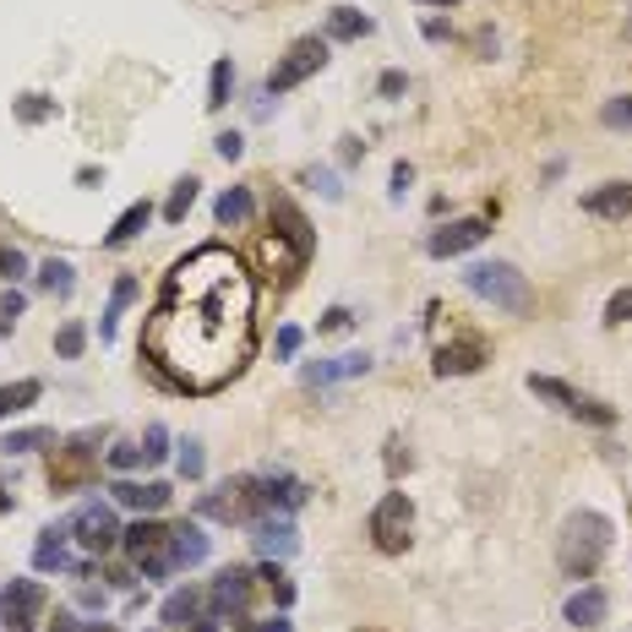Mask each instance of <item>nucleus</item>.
Masks as SVG:
<instances>
[{"label":"nucleus","instance_id":"12","mask_svg":"<svg viewBox=\"0 0 632 632\" xmlns=\"http://www.w3.org/2000/svg\"><path fill=\"white\" fill-rule=\"evenodd\" d=\"M246 605H252V572L224 568L218 578H213V589H207V611H213L218 622H241Z\"/></svg>","mask_w":632,"mask_h":632},{"label":"nucleus","instance_id":"52","mask_svg":"<svg viewBox=\"0 0 632 632\" xmlns=\"http://www.w3.org/2000/svg\"><path fill=\"white\" fill-rule=\"evenodd\" d=\"M355 159H366V142H355V136H344V164H355Z\"/></svg>","mask_w":632,"mask_h":632},{"label":"nucleus","instance_id":"48","mask_svg":"<svg viewBox=\"0 0 632 632\" xmlns=\"http://www.w3.org/2000/svg\"><path fill=\"white\" fill-rule=\"evenodd\" d=\"M409 181H415V164H404V159H398V164H393V196H404Z\"/></svg>","mask_w":632,"mask_h":632},{"label":"nucleus","instance_id":"7","mask_svg":"<svg viewBox=\"0 0 632 632\" xmlns=\"http://www.w3.org/2000/svg\"><path fill=\"white\" fill-rule=\"evenodd\" d=\"M371 546L381 557H404L409 551V529H415V502L404 491H387L377 507H371Z\"/></svg>","mask_w":632,"mask_h":632},{"label":"nucleus","instance_id":"26","mask_svg":"<svg viewBox=\"0 0 632 632\" xmlns=\"http://www.w3.org/2000/svg\"><path fill=\"white\" fill-rule=\"evenodd\" d=\"M147 224H153V207H147V202H131L126 213H121V218L110 224L104 246H110V252H121V246H131V241H136V235L147 230Z\"/></svg>","mask_w":632,"mask_h":632},{"label":"nucleus","instance_id":"31","mask_svg":"<svg viewBox=\"0 0 632 632\" xmlns=\"http://www.w3.org/2000/svg\"><path fill=\"white\" fill-rule=\"evenodd\" d=\"M230 93H235V65H230V61H213V77H207V110L218 115V110L230 104Z\"/></svg>","mask_w":632,"mask_h":632},{"label":"nucleus","instance_id":"20","mask_svg":"<svg viewBox=\"0 0 632 632\" xmlns=\"http://www.w3.org/2000/svg\"><path fill=\"white\" fill-rule=\"evenodd\" d=\"M562 616H568L572 628H600L605 616H611V600H605V589H572L568 605H562Z\"/></svg>","mask_w":632,"mask_h":632},{"label":"nucleus","instance_id":"43","mask_svg":"<svg viewBox=\"0 0 632 632\" xmlns=\"http://www.w3.org/2000/svg\"><path fill=\"white\" fill-rule=\"evenodd\" d=\"M28 273V256L11 252V246H0V278H22Z\"/></svg>","mask_w":632,"mask_h":632},{"label":"nucleus","instance_id":"38","mask_svg":"<svg viewBox=\"0 0 632 632\" xmlns=\"http://www.w3.org/2000/svg\"><path fill=\"white\" fill-rule=\"evenodd\" d=\"M142 458H147V463H164V458H170V431H164V426H147V447H142Z\"/></svg>","mask_w":632,"mask_h":632},{"label":"nucleus","instance_id":"19","mask_svg":"<svg viewBox=\"0 0 632 632\" xmlns=\"http://www.w3.org/2000/svg\"><path fill=\"white\" fill-rule=\"evenodd\" d=\"M583 213L589 218H628L632 213V181H605L583 196Z\"/></svg>","mask_w":632,"mask_h":632},{"label":"nucleus","instance_id":"34","mask_svg":"<svg viewBox=\"0 0 632 632\" xmlns=\"http://www.w3.org/2000/svg\"><path fill=\"white\" fill-rule=\"evenodd\" d=\"M50 115H55V99H44V93H22L17 99V121L22 126H44Z\"/></svg>","mask_w":632,"mask_h":632},{"label":"nucleus","instance_id":"16","mask_svg":"<svg viewBox=\"0 0 632 632\" xmlns=\"http://www.w3.org/2000/svg\"><path fill=\"white\" fill-rule=\"evenodd\" d=\"M491 360V349H486V338H452L437 349V377H469V371H480Z\"/></svg>","mask_w":632,"mask_h":632},{"label":"nucleus","instance_id":"8","mask_svg":"<svg viewBox=\"0 0 632 632\" xmlns=\"http://www.w3.org/2000/svg\"><path fill=\"white\" fill-rule=\"evenodd\" d=\"M529 393L534 398H546V404H557L562 415H572V420H589V426H616V409L611 404H600V398H589V393H578V387H568L562 377H529Z\"/></svg>","mask_w":632,"mask_h":632},{"label":"nucleus","instance_id":"42","mask_svg":"<svg viewBox=\"0 0 632 632\" xmlns=\"http://www.w3.org/2000/svg\"><path fill=\"white\" fill-rule=\"evenodd\" d=\"M605 322H611V327L632 322V289H616V295H611V306H605Z\"/></svg>","mask_w":632,"mask_h":632},{"label":"nucleus","instance_id":"22","mask_svg":"<svg viewBox=\"0 0 632 632\" xmlns=\"http://www.w3.org/2000/svg\"><path fill=\"white\" fill-rule=\"evenodd\" d=\"M170 551H175V568H196L207 562L213 540L202 534V523H170Z\"/></svg>","mask_w":632,"mask_h":632},{"label":"nucleus","instance_id":"10","mask_svg":"<svg viewBox=\"0 0 632 632\" xmlns=\"http://www.w3.org/2000/svg\"><path fill=\"white\" fill-rule=\"evenodd\" d=\"M44 605H50V589H44L39 578H11V583L0 589V628L33 632L39 616H44Z\"/></svg>","mask_w":632,"mask_h":632},{"label":"nucleus","instance_id":"24","mask_svg":"<svg viewBox=\"0 0 632 632\" xmlns=\"http://www.w3.org/2000/svg\"><path fill=\"white\" fill-rule=\"evenodd\" d=\"M202 616H207V594H202V589H175V594L164 600V628H186V622L196 628Z\"/></svg>","mask_w":632,"mask_h":632},{"label":"nucleus","instance_id":"29","mask_svg":"<svg viewBox=\"0 0 632 632\" xmlns=\"http://www.w3.org/2000/svg\"><path fill=\"white\" fill-rule=\"evenodd\" d=\"M213 218H218V224H252V191L230 186L218 202H213Z\"/></svg>","mask_w":632,"mask_h":632},{"label":"nucleus","instance_id":"49","mask_svg":"<svg viewBox=\"0 0 632 632\" xmlns=\"http://www.w3.org/2000/svg\"><path fill=\"white\" fill-rule=\"evenodd\" d=\"M295 349H300V327H284V333H278V355L289 360Z\"/></svg>","mask_w":632,"mask_h":632},{"label":"nucleus","instance_id":"23","mask_svg":"<svg viewBox=\"0 0 632 632\" xmlns=\"http://www.w3.org/2000/svg\"><path fill=\"white\" fill-rule=\"evenodd\" d=\"M371 371V355H338V360H322V366H306L300 381L306 387H327V381H344V377H366Z\"/></svg>","mask_w":632,"mask_h":632},{"label":"nucleus","instance_id":"36","mask_svg":"<svg viewBox=\"0 0 632 632\" xmlns=\"http://www.w3.org/2000/svg\"><path fill=\"white\" fill-rule=\"evenodd\" d=\"M262 583L273 589V600H278V605H295V583L284 578V568H278V562H267V568H262Z\"/></svg>","mask_w":632,"mask_h":632},{"label":"nucleus","instance_id":"9","mask_svg":"<svg viewBox=\"0 0 632 632\" xmlns=\"http://www.w3.org/2000/svg\"><path fill=\"white\" fill-rule=\"evenodd\" d=\"M327 65V39H316V33H306V39H295L284 55H278V65L267 71V93L278 99V93H289V88H300L306 77H316Z\"/></svg>","mask_w":632,"mask_h":632},{"label":"nucleus","instance_id":"40","mask_svg":"<svg viewBox=\"0 0 632 632\" xmlns=\"http://www.w3.org/2000/svg\"><path fill=\"white\" fill-rule=\"evenodd\" d=\"M355 327V312L349 306H327V316L316 322V333H349Z\"/></svg>","mask_w":632,"mask_h":632},{"label":"nucleus","instance_id":"33","mask_svg":"<svg viewBox=\"0 0 632 632\" xmlns=\"http://www.w3.org/2000/svg\"><path fill=\"white\" fill-rule=\"evenodd\" d=\"M61 442V437H55V431H50V426H28V431H11V437H6V452H39V447H55Z\"/></svg>","mask_w":632,"mask_h":632},{"label":"nucleus","instance_id":"46","mask_svg":"<svg viewBox=\"0 0 632 632\" xmlns=\"http://www.w3.org/2000/svg\"><path fill=\"white\" fill-rule=\"evenodd\" d=\"M312 181L322 186V196H327V202H338V196H344V186H338V175H333V170H312Z\"/></svg>","mask_w":632,"mask_h":632},{"label":"nucleus","instance_id":"6","mask_svg":"<svg viewBox=\"0 0 632 632\" xmlns=\"http://www.w3.org/2000/svg\"><path fill=\"white\" fill-rule=\"evenodd\" d=\"M121 546H126V557L142 568V578H170L175 568V551H170V523H159V518H136L126 534H121Z\"/></svg>","mask_w":632,"mask_h":632},{"label":"nucleus","instance_id":"37","mask_svg":"<svg viewBox=\"0 0 632 632\" xmlns=\"http://www.w3.org/2000/svg\"><path fill=\"white\" fill-rule=\"evenodd\" d=\"M600 121H605V126H616V131H632V93H628V99H611V104L600 110Z\"/></svg>","mask_w":632,"mask_h":632},{"label":"nucleus","instance_id":"51","mask_svg":"<svg viewBox=\"0 0 632 632\" xmlns=\"http://www.w3.org/2000/svg\"><path fill=\"white\" fill-rule=\"evenodd\" d=\"M426 39H431V44H442V39H452V28H447L442 17H431V22H426Z\"/></svg>","mask_w":632,"mask_h":632},{"label":"nucleus","instance_id":"50","mask_svg":"<svg viewBox=\"0 0 632 632\" xmlns=\"http://www.w3.org/2000/svg\"><path fill=\"white\" fill-rule=\"evenodd\" d=\"M50 628H55V632H93L88 622H77L71 611H55V622H50Z\"/></svg>","mask_w":632,"mask_h":632},{"label":"nucleus","instance_id":"3","mask_svg":"<svg viewBox=\"0 0 632 632\" xmlns=\"http://www.w3.org/2000/svg\"><path fill=\"white\" fill-rule=\"evenodd\" d=\"M463 284L480 295V300H491V306H502V312L523 316L534 306V295H529V284H523V273L512 267V262H475L469 273H463Z\"/></svg>","mask_w":632,"mask_h":632},{"label":"nucleus","instance_id":"32","mask_svg":"<svg viewBox=\"0 0 632 632\" xmlns=\"http://www.w3.org/2000/svg\"><path fill=\"white\" fill-rule=\"evenodd\" d=\"M196 175H186V181H175V191H170V202H164V224H186L191 202H196Z\"/></svg>","mask_w":632,"mask_h":632},{"label":"nucleus","instance_id":"2","mask_svg":"<svg viewBox=\"0 0 632 632\" xmlns=\"http://www.w3.org/2000/svg\"><path fill=\"white\" fill-rule=\"evenodd\" d=\"M611 551V518L605 512H572L557 534V568L568 578H594Z\"/></svg>","mask_w":632,"mask_h":632},{"label":"nucleus","instance_id":"28","mask_svg":"<svg viewBox=\"0 0 632 632\" xmlns=\"http://www.w3.org/2000/svg\"><path fill=\"white\" fill-rule=\"evenodd\" d=\"M39 398H44V381H39V377L6 381V387H0V420H6V415H17V409H28V404H39Z\"/></svg>","mask_w":632,"mask_h":632},{"label":"nucleus","instance_id":"17","mask_svg":"<svg viewBox=\"0 0 632 632\" xmlns=\"http://www.w3.org/2000/svg\"><path fill=\"white\" fill-rule=\"evenodd\" d=\"M273 224H278L273 235H278V241H289V246H295L300 256H312V252H316L312 224H306V213H300V207H295L289 196H273Z\"/></svg>","mask_w":632,"mask_h":632},{"label":"nucleus","instance_id":"55","mask_svg":"<svg viewBox=\"0 0 632 632\" xmlns=\"http://www.w3.org/2000/svg\"><path fill=\"white\" fill-rule=\"evenodd\" d=\"M6 507H11V497H6V491H0V512H6Z\"/></svg>","mask_w":632,"mask_h":632},{"label":"nucleus","instance_id":"11","mask_svg":"<svg viewBox=\"0 0 632 632\" xmlns=\"http://www.w3.org/2000/svg\"><path fill=\"white\" fill-rule=\"evenodd\" d=\"M196 512H202V518H218V523H256L267 507H262V497H256V480H252V475H241V480H230L224 491L202 497V502H196Z\"/></svg>","mask_w":632,"mask_h":632},{"label":"nucleus","instance_id":"5","mask_svg":"<svg viewBox=\"0 0 632 632\" xmlns=\"http://www.w3.org/2000/svg\"><path fill=\"white\" fill-rule=\"evenodd\" d=\"M65 529H71V546L82 551V557H104V551H115L121 546V518H115V502H82L71 518H65Z\"/></svg>","mask_w":632,"mask_h":632},{"label":"nucleus","instance_id":"47","mask_svg":"<svg viewBox=\"0 0 632 632\" xmlns=\"http://www.w3.org/2000/svg\"><path fill=\"white\" fill-rule=\"evenodd\" d=\"M17 316H22V295L11 289V295H0V327H11Z\"/></svg>","mask_w":632,"mask_h":632},{"label":"nucleus","instance_id":"45","mask_svg":"<svg viewBox=\"0 0 632 632\" xmlns=\"http://www.w3.org/2000/svg\"><path fill=\"white\" fill-rule=\"evenodd\" d=\"M404 88H409V77H404V71H381V82H377L381 99H398Z\"/></svg>","mask_w":632,"mask_h":632},{"label":"nucleus","instance_id":"35","mask_svg":"<svg viewBox=\"0 0 632 632\" xmlns=\"http://www.w3.org/2000/svg\"><path fill=\"white\" fill-rule=\"evenodd\" d=\"M82 344H88L82 322H65L61 333H55V355H61V360H77V355H82Z\"/></svg>","mask_w":632,"mask_h":632},{"label":"nucleus","instance_id":"54","mask_svg":"<svg viewBox=\"0 0 632 632\" xmlns=\"http://www.w3.org/2000/svg\"><path fill=\"white\" fill-rule=\"evenodd\" d=\"M415 6H442L447 11V6H458V0H415Z\"/></svg>","mask_w":632,"mask_h":632},{"label":"nucleus","instance_id":"21","mask_svg":"<svg viewBox=\"0 0 632 632\" xmlns=\"http://www.w3.org/2000/svg\"><path fill=\"white\" fill-rule=\"evenodd\" d=\"M110 497H115L121 507H136V512H164V507H170V486H164V480H147V486H136V480H115Z\"/></svg>","mask_w":632,"mask_h":632},{"label":"nucleus","instance_id":"30","mask_svg":"<svg viewBox=\"0 0 632 632\" xmlns=\"http://www.w3.org/2000/svg\"><path fill=\"white\" fill-rule=\"evenodd\" d=\"M39 284L55 295V300H71V289H77V278H71V262H61V256H50L44 267H39Z\"/></svg>","mask_w":632,"mask_h":632},{"label":"nucleus","instance_id":"56","mask_svg":"<svg viewBox=\"0 0 632 632\" xmlns=\"http://www.w3.org/2000/svg\"><path fill=\"white\" fill-rule=\"evenodd\" d=\"M93 632H115V628H93Z\"/></svg>","mask_w":632,"mask_h":632},{"label":"nucleus","instance_id":"44","mask_svg":"<svg viewBox=\"0 0 632 632\" xmlns=\"http://www.w3.org/2000/svg\"><path fill=\"white\" fill-rule=\"evenodd\" d=\"M181 475H186V480H202V442H186V452H181Z\"/></svg>","mask_w":632,"mask_h":632},{"label":"nucleus","instance_id":"4","mask_svg":"<svg viewBox=\"0 0 632 632\" xmlns=\"http://www.w3.org/2000/svg\"><path fill=\"white\" fill-rule=\"evenodd\" d=\"M99 442H104V426L99 431H77L55 442V458H50V486L55 491H88L93 486V458H99Z\"/></svg>","mask_w":632,"mask_h":632},{"label":"nucleus","instance_id":"27","mask_svg":"<svg viewBox=\"0 0 632 632\" xmlns=\"http://www.w3.org/2000/svg\"><path fill=\"white\" fill-rule=\"evenodd\" d=\"M131 300H136V278L121 273L115 289H110V312H104V322H99V338H104V344H115V327H121V316H126Z\"/></svg>","mask_w":632,"mask_h":632},{"label":"nucleus","instance_id":"25","mask_svg":"<svg viewBox=\"0 0 632 632\" xmlns=\"http://www.w3.org/2000/svg\"><path fill=\"white\" fill-rule=\"evenodd\" d=\"M377 22L366 17V11H355V6H333L327 11V39H338V44H355V39H366Z\"/></svg>","mask_w":632,"mask_h":632},{"label":"nucleus","instance_id":"13","mask_svg":"<svg viewBox=\"0 0 632 632\" xmlns=\"http://www.w3.org/2000/svg\"><path fill=\"white\" fill-rule=\"evenodd\" d=\"M252 546L262 562H284V557L300 551V534H295V523H289L284 512H262L252 523Z\"/></svg>","mask_w":632,"mask_h":632},{"label":"nucleus","instance_id":"41","mask_svg":"<svg viewBox=\"0 0 632 632\" xmlns=\"http://www.w3.org/2000/svg\"><path fill=\"white\" fill-rule=\"evenodd\" d=\"M136 463H142V447H136V442H115V447H110V469H121V475H126V469H136Z\"/></svg>","mask_w":632,"mask_h":632},{"label":"nucleus","instance_id":"53","mask_svg":"<svg viewBox=\"0 0 632 632\" xmlns=\"http://www.w3.org/2000/svg\"><path fill=\"white\" fill-rule=\"evenodd\" d=\"M256 632H289V622H262Z\"/></svg>","mask_w":632,"mask_h":632},{"label":"nucleus","instance_id":"39","mask_svg":"<svg viewBox=\"0 0 632 632\" xmlns=\"http://www.w3.org/2000/svg\"><path fill=\"white\" fill-rule=\"evenodd\" d=\"M213 153H218L224 164H235V159L246 153V136H241V131H224V136H213Z\"/></svg>","mask_w":632,"mask_h":632},{"label":"nucleus","instance_id":"15","mask_svg":"<svg viewBox=\"0 0 632 632\" xmlns=\"http://www.w3.org/2000/svg\"><path fill=\"white\" fill-rule=\"evenodd\" d=\"M65 540H71V529H44V540H39V546H33V568L39 572H71V578H88V562H82V557H71V551H65Z\"/></svg>","mask_w":632,"mask_h":632},{"label":"nucleus","instance_id":"57","mask_svg":"<svg viewBox=\"0 0 632 632\" xmlns=\"http://www.w3.org/2000/svg\"><path fill=\"white\" fill-rule=\"evenodd\" d=\"M241 632H256V628H241Z\"/></svg>","mask_w":632,"mask_h":632},{"label":"nucleus","instance_id":"1","mask_svg":"<svg viewBox=\"0 0 632 632\" xmlns=\"http://www.w3.org/2000/svg\"><path fill=\"white\" fill-rule=\"evenodd\" d=\"M142 355L175 393H218L256 355V284L224 246H202L164 273L142 322Z\"/></svg>","mask_w":632,"mask_h":632},{"label":"nucleus","instance_id":"18","mask_svg":"<svg viewBox=\"0 0 632 632\" xmlns=\"http://www.w3.org/2000/svg\"><path fill=\"white\" fill-rule=\"evenodd\" d=\"M256 497H262L267 512H295V507H306L312 491H306L295 475H262V480H256Z\"/></svg>","mask_w":632,"mask_h":632},{"label":"nucleus","instance_id":"14","mask_svg":"<svg viewBox=\"0 0 632 632\" xmlns=\"http://www.w3.org/2000/svg\"><path fill=\"white\" fill-rule=\"evenodd\" d=\"M491 235V218H452V224H442L431 241H426V252L431 256H463V252H475L480 241Z\"/></svg>","mask_w":632,"mask_h":632}]
</instances>
